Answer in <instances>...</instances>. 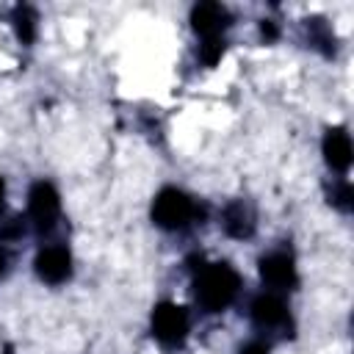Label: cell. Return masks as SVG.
Here are the masks:
<instances>
[{
    "label": "cell",
    "instance_id": "2",
    "mask_svg": "<svg viewBox=\"0 0 354 354\" xmlns=\"http://www.w3.org/2000/svg\"><path fill=\"white\" fill-rule=\"evenodd\" d=\"M152 221L166 230V232H183L188 230L196 216H199V205L194 202V196H188L183 188H174V185H166L155 194L152 199Z\"/></svg>",
    "mask_w": 354,
    "mask_h": 354
},
{
    "label": "cell",
    "instance_id": "10",
    "mask_svg": "<svg viewBox=\"0 0 354 354\" xmlns=\"http://www.w3.org/2000/svg\"><path fill=\"white\" fill-rule=\"evenodd\" d=\"M221 227H224V232L230 238H238V241L252 238V232H254V213H252V207L246 202H241V199L230 202L221 210Z\"/></svg>",
    "mask_w": 354,
    "mask_h": 354
},
{
    "label": "cell",
    "instance_id": "4",
    "mask_svg": "<svg viewBox=\"0 0 354 354\" xmlns=\"http://www.w3.org/2000/svg\"><path fill=\"white\" fill-rule=\"evenodd\" d=\"M249 315L257 329L263 332H279V335H293V315L288 301L279 293H257L249 304Z\"/></svg>",
    "mask_w": 354,
    "mask_h": 354
},
{
    "label": "cell",
    "instance_id": "11",
    "mask_svg": "<svg viewBox=\"0 0 354 354\" xmlns=\"http://www.w3.org/2000/svg\"><path fill=\"white\" fill-rule=\"evenodd\" d=\"M11 25H14V33L22 44H33L36 41V33H39V17L30 6H17L11 11Z\"/></svg>",
    "mask_w": 354,
    "mask_h": 354
},
{
    "label": "cell",
    "instance_id": "1",
    "mask_svg": "<svg viewBox=\"0 0 354 354\" xmlns=\"http://www.w3.org/2000/svg\"><path fill=\"white\" fill-rule=\"evenodd\" d=\"M241 290V274L227 263H202L194 266V296L205 313H221L227 310Z\"/></svg>",
    "mask_w": 354,
    "mask_h": 354
},
{
    "label": "cell",
    "instance_id": "7",
    "mask_svg": "<svg viewBox=\"0 0 354 354\" xmlns=\"http://www.w3.org/2000/svg\"><path fill=\"white\" fill-rule=\"evenodd\" d=\"M33 271L41 282L47 285H64L69 277H72V254L66 246L61 243H50V246H41L36 252V260H33Z\"/></svg>",
    "mask_w": 354,
    "mask_h": 354
},
{
    "label": "cell",
    "instance_id": "15",
    "mask_svg": "<svg viewBox=\"0 0 354 354\" xmlns=\"http://www.w3.org/2000/svg\"><path fill=\"white\" fill-rule=\"evenodd\" d=\"M25 232V224L19 221V218H11L6 227H0V241H14V238H19Z\"/></svg>",
    "mask_w": 354,
    "mask_h": 354
},
{
    "label": "cell",
    "instance_id": "8",
    "mask_svg": "<svg viewBox=\"0 0 354 354\" xmlns=\"http://www.w3.org/2000/svg\"><path fill=\"white\" fill-rule=\"evenodd\" d=\"M230 22H232V17H230L227 6H221V3L207 0V3H196L191 8V28L202 39H218L230 28Z\"/></svg>",
    "mask_w": 354,
    "mask_h": 354
},
{
    "label": "cell",
    "instance_id": "20",
    "mask_svg": "<svg viewBox=\"0 0 354 354\" xmlns=\"http://www.w3.org/2000/svg\"><path fill=\"white\" fill-rule=\"evenodd\" d=\"M3 354H11V351H3Z\"/></svg>",
    "mask_w": 354,
    "mask_h": 354
},
{
    "label": "cell",
    "instance_id": "12",
    "mask_svg": "<svg viewBox=\"0 0 354 354\" xmlns=\"http://www.w3.org/2000/svg\"><path fill=\"white\" fill-rule=\"evenodd\" d=\"M307 33H310V41L321 47L326 55L335 50V33L324 19H307Z\"/></svg>",
    "mask_w": 354,
    "mask_h": 354
},
{
    "label": "cell",
    "instance_id": "17",
    "mask_svg": "<svg viewBox=\"0 0 354 354\" xmlns=\"http://www.w3.org/2000/svg\"><path fill=\"white\" fill-rule=\"evenodd\" d=\"M260 33H263L266 41H274V39L279 36V30H277V25H274L271 19H263V22H260Z\"/></svg>",
    "mask_w": 354,
    "mask_h": 354
},
{
    "label": "cell",
    "instance_id": "3",
    "mask_svg": "<svg viewBox=\"0 0 354 354\" xmlns=\"http://www.w3.org/2000/svg\"><path fill=\"white\" fill-rule=\"evenodd\" d=\"M149 329H152V337L163 348H180L188 337L191 321H188L185 307H180L174 301H158L149 315Z\"/></svg>",
    "mask_w": 354,
    "mask_h": 354
},
{
    "label": "cell",
    "instance_id": "18",
    "mask_svg": "<svg viewBox=\"0 0 354 354\" xmlns=\"http://www.w3.org/2000/svg\"><path fill=\"white\" fill-rule=\"evenodd\" d=\"M8 271V254H6V249L0 246V277Z\"/></svg>",
    "mask_w": 354,
    "mask_h": 354
},
{
    "label": "cell",
    "instance_id": "16",
    "mask_svg": "<svg viewBox=\"0 0 354 354\" xmlns=\"http://www.w3.org/2000/svg\"><path fill=\"white\" fill-rule=\"evenodd\" d=\"M238 354H271V346L263 343V340H249L238 348Z\"/></svg>",
    "mask_w": 354,
    "mask_h": 354
},
{
    "label": "cell",
    "instance_id": "14",
    "mask_svg": "<svg viewBox=\"0 0 354 354\" xmlns=\"http://www.w3.org/2000/svg\"><path fill=\"white\" fill-rule=\"evenodd\" d=\"M224 50H227V44H224L221 36H218V39H202V44H199V61H202L205 66H216V64L221 61Z\"/></svg>",
    "mask_w": 354,
    "mask_h": 354
},
{
    "label": "cell",
    "instance_id": "19",
    "mask_svg": "<svg viewBox=\"0 0 354 354\" xmlns=\"http://www.w3.org/2000/svg\"><path fill=\"white\" fill-rule=\"evenodd\" d=\"M3 210H6V180L0 174V216H3Z\"/></svg>",
    "mask_w": 354,
    "mask_h": 354
},
{
    "label": "cell",
    "instance_id": "5",
    "mask_svg": "<svg viewBox=\"0 0 354 354\" xmlns=\"http://www.w3.org/2000/svg\"><path fill=\"white\" fill-rule=\"evenodd\" d=\"M28 216L39 232H50L61 216V196L53 183L36 180L28 191Z\"/></svg>",
    "mask_w": 354,
    "mask_h": 354
},
{
    "label": "cell",
    "instance_id": "9",
    "mask_svg": "<svg viewBox=\"0 0 354 354\" xmlns=\"http://www.w3.org/2000/svg\"><path fill=\"white\" fill-rule=\"evenodd\" d=\"M321 152H324V160L332 171L346 174L351 160H354V147H351V136L346 133V127H329L324 133Z\"/></svg>",
    "mask_w": 354,
    "mask_h": 354
},
{
    "label": "cell",
    "instance_id": "6",
    "mask_svg": "<svg viewBox=\"0 0 354 354\" xmlns=\"http://www.w3.org/2000/svg\"><path fill=\"white\" fill-rule=\"evenodd\" d=\"M257 271H260V279L271 288V293H277V290H293L299 285L296 260L285 249H274V252L263 254L257 260Z\"/></svg>",
    "mask_w": 354,
    "mask_h": 354
},
{
    "label": "cell",
    "instance_id": "13",
    "mask_svg": "<svg viewBox=\"0 0 354 354\" xmlns=\"http://www.w3.org/2000/svg\"><path fill=\"white\" fill-rule=\"evenodd\" d=\"M329 205L337 207L340 213H351V207H354V188H351V183H348L346 177H340V180L332 185V191H329Z\"/></svg>",
    "mask_w": 354,
    "mask_h": 354
}]
</instances>
